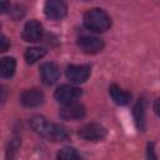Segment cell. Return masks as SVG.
Segmentation results:
<instances>
[{"label": "cell", "instance_id": "1", "mask_svg": "<svg viewBox=\"0 0 160 160\" xmlns=\"http://www.w3.org/2000/svg\"><path fill=\"white\" fill-rule=\"evenodd\" d=\"M30 126L31 129L38 132L39 135L51 140V141H62L69 138L68 130L59 124L50 122L46 118L41 115H35L30 119Z\"/></svg>", "mask_w": 160, "mask_h": 160}, {"label": "cell", "instance_id": "2", "mask_svg": "<svg viewBox=\"0 0 160 160\" xmlns=\"http://www.w3.org/2000/svg\"><path fill=\"white\" fill-rule=\"evenodd\" d=\"M84 25L86 29L94 32H104L111 25L110 16L102 9H90L84 15Z\"/></svg>", "mask_w": 160, "mask_h": 160}, {"label": "cell", "instance_id": "3", "mask_svg": "<svg viewBox=\"0 0 160 160\" xmlns=\"http://www.w3.org/2000/svg\"><path fill=\"white\" fill-rule=\"evenodd\" d=\"M106 129L98 122H89L82 125L78 134L81 139L86 140V141H101L105 139L106 136Z\"/></svg>", "mask_w": 160, "mask_h": 160}, {"label": "cell", "instance_id": "4", "mask_svg": "<svg viewBox=\"0 0 160 160\" xmlns=\"http://www.w3.org/2000/svg\"><path fill=\"white\" fill-rule=\"evenodd\" d=\"M80 96H81V90L71 85H60L55 90V99L62 105L75 102V100Z\"/></svg>", "mask_w": 160, "mask_h": 160}, {"label": "cell", "instance_id": "5", "mask_svg": "<svg viewBox=\"0 0 160 160\" xmlns=\"http://www.w3.org/2000/svg\"><path fill=\"white\" fill-rule=\"evenodd\" d=\"M44 12L45 15L51 20H61L66 16L68 8L64 1L60 0H49L44 5Z\"/></svg>", "mask_w": 160, "mask_h": 160}, {"label": "cell", "instance_id": "6", "mask_svg": "<svg viewBox=\"0 0 160 160\" xmlns=\"http://www.w3.org/2000/svg\"><path fill=\"white\" fill-rule=\"evenodd\" d=\"M78 46L85 54H98L104 48V41L96 36L84 35L78 39Z\"/></svg>", "mask_w": 160, "mask_h": 160}, {"label": "cell", "instance_id": "7", "mask_svg": "<svg viewBox=\"0 0 160 160\" xmlns=\"http://www.w3.org/2000/svg\"><path fill=\"white\" fill-rule=\"evenodd\" d=\"M59 115L64 120H80L85 116V108L81 104L71 102L64 105L59 110Z\"/></svg>", "mask_w": 160, "mask_h": 160}, {"label": "cell", "instance_id": "8", "mask_svg": "<svg viewBox=\"0 0 160 160\" xmlns=\"http://www.w3.org/2000/svg\"><path fill=\"white\" fill-rule=\"evenodd\" d=\"M41 35H42V28H41V24L36 20H30L25 24L24 29H22V32H21V36L25 41L28 42H36L41 39Z\"/></svg>", "mask_w": 160, "mask_h": 160}, {"label": "cell", "instance_id": "9", "mask_svg": "<svg viewBox=\"0 0 160 160\" xmlns=\"http://www.w3.org/2000/svg\"><path fill=\"white\" fill-rule=\"evenodd\" d=\"M90 75V68L88 65H69L66 68V78L76 84L84 82Z\"/></svg>", "mask_w": 160, "mask_h": 160}, {"label": "cell", "instance_id": "10", "mask_svg": "<svg viewBox=\"0 0 160 160\" xmlns=\"http://www.w3.org/2000/svg\"><path fill=\"white\" fill-rule=\"evenodd\" d=\"M20 101L26 108H35V106H39L40 104H42L44 94H42V91H40L36 88L28 89V90L22 91V94L20 95Z\"/></svg>", "mask_w": 160, "mask_h": 160}, {"label": "cell", "instance_id": "11", "mask_svg": "<svg viewBox=\"0 0 160 160\" xmlns=\"http://www.w3.org/2000/svg\"><path fill=\"white\" fill-rule=\"evenodd\" d=\"M40 75H41V80L44 84L52 85L59 79L60 71H59V68L54 62H44L40 68Z\"/></svg>", "mask_w": 160, "mask_h": 160}, {"label": "cell", "instance_id": "12", "mask_svg": "<svg viewBox=\"0 0 160 160\" xmlns=\"http://www.w3.org/2000/svg\"><path fill=\"white\" fill-rule=\"evenodd\" d=\"M109 92H110V96L114 100V102H116L118 105H126V104H129V101L131 99V94L130 92L120 89L115 84L109 88Z\"/></svg>", "mask_w": 160, "mask_h": 160}, {"label": "cell", "instance_id": "13", "mask_svg": "<svg viewBox=\"0 0 160 160\" xmlns=\"http://www.w3.org/2000/svg\"><path fill=\"white\" fill-rule=\"evenodd\" d=\"M16 69V61L14 58L6 56L0 61V74L2 78H11Z\"/></svg>", "mask_w": 160, "mask_h": 160}, {"label": "cell", "instance_id": "14", "mask_svg": "<svg viewBox=\"0 0 160 160\" xmlns=\"http://www.w3.org/2000/svg\"><path fill=\"white\" fill-rule=\"evenodd\" d=\"M145 99H139L134 108V118L136 121V125L140 130H144V122H145Z\"/></svg>", "mask_w": 160, "mask_h": 160}, {"label": "cell", "instance_id": "15", "mask_svg": "<svg viewBox=\"0 0 160 160\" xmlns=\"http://www.w3.org/2000/svg\"><path fill=\"white\" fill-rule=\"evenodd\" d=\"M45 52H46V51H45L44 49L34 46V48H28L24 56H25V60H26L28 64H34L35 61H38V60H40L41 58H44Z\"/></svg>", "mask_w": 160, "mask_h": 160}, {"label": "cell", "instance_id": "16", "mask_svg": "<svg viewBox=\"0 0 160 160\" xmlns=\"http://www.w3.org/2000/svg\"><path fill=\"white\" fill-rule=\"evenodd\" d=\"M56 160H80V156L74 148L65 146L59 150L56 155Z\"/></svg>", "mask_w": 160, "mask_h": 160}, {"label": "cell", "instance_id": "17", "mask_svg": "<svg viewBox=\"0 0 160 160\" xmlns=\"http://www.w3.org/2000/svg\"><path fill=\"white\" fill-rule=\"evenodd\" d=\"M20 146V136L15 135L11 138L10 142H9V148H8V151H6V159L8 160H12L14 159V155L16 152V150L19 149Z\"/></svg>", "mask_w": 160, "mask_h": 160}, {"label": "cell", "instance_id": "18", "mask_svg": "<svg viewBox=\"0 0 160 160\" xmlns=\"http://www.w3.org/2000/svg\"><path fill=\"white\" fill-rule=\"evenodd\" d=\"M146 160H158L155 151H154V145L149 144L148 145V150H146Z\"/></svg>", "mask_w": 160, "mask_h": 160}, {"label": "cell", "instance_id": "19", "mask_svg": "<svg viewBox=\"0 0 160 160\" xmlns=\"http://www.w3.org/2000/svg\"><path fill=\"white\" fill-rule=\"evenodd\" d=\"M9 48V41L5 38V35H1V40H0V51H6Z\"/></svg>", "mask_w": 160, "mask_h": 160}, {"label": "cell", "instance_id": "20", "mask_svg": "<svg viewBox=\"0 0 160 160\" xmlns=\"http://www.w3.org/2000/svg\"><path fill=\"white\" fill-rule=\"evenodd\" d=\"M0 6H1V12H6L8 10H10V2L8 1H1Z\"/></svg>", "mask_w": 160, "mask_h": 160}, {"label": "cell", "instance_id": "21", "mask_svg": "<svg viewBox=\"0 0 160 160\" xmlns=\"http://www.w3.org/2000/svg\"><path fill=\"white\" fill-rule=\"evenodd\" d=\"M154 111L156 112V115L160 116V98L156 99V101L154 102Z\"/></svg>", "mask_w": 160, "mask_h": 160}]
</instances>
